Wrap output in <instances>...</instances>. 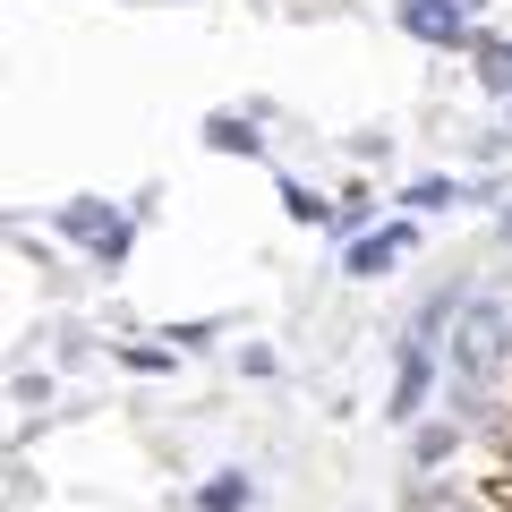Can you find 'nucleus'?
<instances>
[{"instance_id":"nucleus-1","label":"nucleus","mask_w":512,"mask_h":512,"mask_svg":"<svg viewBox=\"0 0 512 512\" xmlns=\"http://www.w3.org/2000/svg\"><path fill=\"white\" fill-rule=\"evenodd\" d=\"M504 342H512V316L487 308V299H470V308L453 316V367H461V384H470V393H487V384H495Z\"/></svg>"},{"instance_id":"nucleus-2","label":"nucleus","mask_w":512,"mask_h":512,"mask_svg":"<svg viewBox=\"0 0 512 512\" xmlns=\"http://www.w3.org/2000/svg\"><path fill=\"white\" fill-rule=\"evenodd\" d=\"M60 231H69L77 248H94L103 265H120V256H128V214H120V205H103V197L60 205Z\"/></svg>"},{"instance_id":"nucleus-3","label":"nucleus","mask_w":512,"mask_h":512,"mask_svg":"<svg viewBox=\"0 0 512 512\" xmlns=\"http://www.w3.org/2000/svg\"><path fill=\"white\" fill-rule=\"evenodd\" d=\"M402 26L419 43H461V9L453 0H402Z\"/></svg>"},{"instance_id":"nucleus-4","label":"nucleus","mask_w":512,"mask_h":512,"mask_svg":"<svg viewBox=\"0 0 512 512\" xmlns=\"http://www.w3.org/2000/svg\"><path fill=\"white\" fill-rule=\"evenodd\" d=\"M410 239H419V231H410V222H393V231L359 239V248H350V274H384V265H393V256H402Z\"/></svg>"},{"instance_id":"nucleus-5","label":"nucleus","mask_w":512,"mask_h":512,"mask_svg":"<svg viewBox=\"0 0 512 512\" xmlns=\"http://www.w3.org/2000/svg\"><path fill=\"white\" fill-rule=\"evenodd\" d=\"M427 376H436V359H427V350H410V359H402V376H393V419H410V410H419Z\"/></svg>"},{"instance_id":"nucleus-6","label":"nucleus","mask_w":512,"mask_h":512,"mask_svg":"<svg viewBox=\"0 0 512 512\" xmlns=\"http://www.w3.org/2000/svg\"><path fill=\"white\" fill-rule=\"evenodd\" d=\"M205 512H248V478L239 470H222V478H205V495H197Z\"/></svg>"},{"instance_id":"nucleus-7","label":"nucleus","mask_w":512,"mask_h":512,"mask_svg":"<svg viewBox=\"0 0 512 512\" xmlns=\"http://www.w3.org/2000/svg\"><path fill=\"white\" fill-rule=\"evenodd\" d=\"M478 77H487V86L512 103V43H478Z\"/></svg>"},{"instance_id":"nucleus-8","label":"nucleus","mask_w":512,"mask_h":512,"mask_svg":"<svg viewBox=\"0 0 512 512\" xmlns=\"http://www.w3.org/2000/svg\"><path fill=\"white\" fill-rule=\"evenodd\" d=\"M214 146H222V154H256V137H248L239 120H214Z\"/></svg>"},{"instance_id":"nucleus-9","label":"nucleus","mask_w":512,"mask_h":512,"mask_svg":"<svg viewBox=\"0 0 512 512\" xmlns=\"http://www.w3.org/2000/svg\"><path fill=\"white\" fill-rule=\"evenodd\" d=\"M504 239H512V205H504Z\"/></svg>"}]
</instances>
